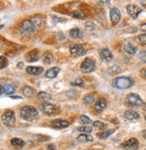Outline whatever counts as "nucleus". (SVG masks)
<instances>
[{
    "label": "nucleus",
    "instance_id": "obj_1",
    "mask_svg": "<svg viewBox=\"0 0 146 150\" xmlns=\"http://www.w3.org/2000/svg\"><path fill=\"white\" fill-rule=\"evenodd\" d=\"M20 115L21 117L25 120H28V121H33L34 120L37 119L38 117V112L37 110L30 105L27 106H24L21 109V112H20Z\"/></svg>",
    "mask_w": 146,
    "mask_h": 150
},
{
    "label": "nucleus",
    "instance_id": "obj_2",
    "mask_svg": "<svg viewBox=\"0 0 146 150\" xmlns=\"http://www.w3.org/2000/svg\"><path fill=\"white\" fill-rule=\"evenodd\" d=\"M134 81L130 77L119 76L113 81V86L117 89H127L132 86Z\"/></svg>",
    "mask_w": 146,
    "mask_h": 150
},
{
    "label": "nucleus",
    "instance_id": "obj_3",
    "mask_svg": "<svg viewBox=\"0 0 146 150\" xmlns=\"http://www.w3.org/2000/svg\"><path fill=\"white\" fill-rule=\"evenodd\" d=\"M35 31H36V28L34 27V25L33 24V23L31 22L30 19L24 21L19 26V32L23 35H26V36L31 35Z\"/></svg>",
    "mask_w": 146,
    "mask_h": 150
},
{
    "label": "nucleus",
    "instance_id": "obj_4",
    "mask_svg": "<svg viewBox=\"0 0 146 150\" xmlns=\"http://www.w3.org/2000/svg\"><path fill=\"white\" fill-rule=\"evenodd\" d=\"M96 69V62L92 59H86L80 65V71L84 74H89Z\"/></svg>",
    "mask_w": 146,
    "mask_h": 150
},
{
    "label": "nucleus",
    "instance_id": "obj_5",
    "mask_svg": "<svg viewBox=\"0 0 146 150\" xmlns=\"http://www.w3.org/2000/svg\"><path fill=\"white\" fill-rule=\"evenodd\" d=\"M126 103L129 106L134 107V108H137L140 107L143 104L142 100L141 99V97L136 93H130L128 94V96L126 98Z\"/></svg>",
    "mask_w": 146,
    "mask_h": 150
},
{
    "label": "nucleus",
    "instance_id": "obj_6",
    "mask_svg": "<svg viewBox=\"0 0 146 150\" xmlns=\"http://www.w3.org/2000/svg\"><path fill=\"white\" fill-rule=\"evenodd\" d=\"M2 121L6 126H13L16 122V116L15 112L13 111H7L2 115Z\"/></svg>",
    "mask_w": 146,
    "mask_h": 150
},
{
    "label": "nucleus",
    "instance_id": "obj_7",
    "mask_svg": "<svg viewBox=\"0 0 146 150\" xmlns=\"http://www.w3.org/2000/svg\"><path fill=\"white\" fill-rule=\"evenodd\" d=\"M70 51L72 55L75 56H83L86 54V50L81 44H73L70 48Z\"/></svg>",
    "mask_w": 146,
    "mask_h": 150
},
{
    "label": "nucleus",
    "instance_id": "obj_8",
    "mask_svg": "<svg viewBox=\"0 0 146 150\" xmlns=\"http://www.w3.org/2000/svg\"><path fill=\"white\" fill-rule=\"evenodd\" d=\"M122 147L125 150H137L138 149V141L136 139H130L125 143L122 144Z\"/></svg>",
    "mask_w": 146,
    "mask_h": 150
},
{
    "label": "nucleus",
    "instance_id": "obj_9",
    "mask_svg": "<svg viewBox=\"0 0 146 150\" xmlns=\"http://www.w3.org/2000/svg\"><path fill=\"white\" fill-rule=\"evenodd\" d=\"M126 11H127V13L129 15V16H131L132 18H136L139 16V13H142V9L140 7H138L137 6H135V5L127 6Z\"/></svg>",
    "mask_w": 146,
    "mask_h": 150
},
{
    "label": "nucleus",
    "instance_id": "obj_10",
    "mask_svg": "<svg viewBox=\"0 0 146 150\" xmlns=\"http://www.w3.org/2000/svg\"><path fill=\"white\" fill-rule=\"evenodd\" d=\"M98 54L101 58L102 60L104 61H107V62H109L113 59V54L112 52L108 50V49H101L99 51H98Z\"/></svg>",
    "mask_w": 146,
    "mask_h": 150
},
{
    "label": "nucleus",
    "instance_id": "obj_11",
    "mask_svg": "<svg viewBox=\"0 0 146 150\" xmlns=\"http://www.w3.org/2000/svg\"><path fill=\"white\" fill-rule=\"evenodd\" d=\"M110 19L113 24H116L121 20V13L118 8L114 7L110 10Z\"/></svg>",
    "mask_w": 146,
    "mask_h": 150
},
{
    "label": "nucleus",
    "instance_id": "obj_12",
    "mask_svg": "<svg viewBox=\"0 0 146 150\" xmlns=\"http://www.w3.org/2000/svg\"><path fill=\"white\" fill-rule=\"evenodd\" d=\"M42 111L43 113H45L47 115H52L56 112V107H55V105L51 104L50 103H44L42 105Z\"/></svg>",
    "mask_w": 146,
    "mask_h": 150
},
{
    "label": "nucleus",
    "instance_id": "obj_13",
    "mask_svg": "<svg viewBox=\"0 0 146 150\" xmlns=\"http://www.w3.org/2000/svg\"><path fill=\"white\" fill-rule=\"evenodd\" d=\"M51 126L54 127L56 129H65L70 126V122L67 120H54L51 121Z\"/></svg>",
    "mask_w": 146,
    "mask_h": 150
},
{
    "label": "nucleus",
    "instance_id": "obj_14",
    "mask_svg": "<svg viewBox=\"0 0 146 150\" xmlns=\"http://www.w3.org/2000/svg\"><path fill=\"white\" fill-rule=\"evenodd\" d=\"M26 72L32 76H39L43 72V67H28Z\"/></svg>",
    "mask_w": 146,
    "mask_h": 150
},
{
    "label": "nucleus",
    "instance_id": "obj_15",
    "mask_svg": "<svg viewBox=\"0 0 146 150\" xmlns=\"http://www.w3.org/2000/svg\"><path fill=\"white\" fill-rule=\"evenodd\" d=\"M95 110L98 112H104V110L107 108V101H105L104 98H100L97 101V103L94 105Z\"/></svg>",
    "mask_w": 146,
    "mask_h": 150
},
{
    "label": "nucleus",
    "instance_id": "obj_16",
    "mask_svg": "<svg viewBox=\"0 0 146 150\" xmlns=\"http://www.w3.org/2000/svg\"><path fill=\"white\" fill-rule=\"evenodd\" d=\"M31 22L33 23V24L34 25V27L36 28V30L42 28L43 25V18L39 16H33L30 18Z\"/></svg>",
    "mask_w": 146,
    "mask_h": 150
},
{
    "label": "nucleus",
    "instance_id": "obj_17",
    "mask_svg": "<svg viewBox=\"0 0 146 150\" xmlns=\"http://www.w3.org/2000/svg\"><path fill=\"white\" fill-rule=\"evenodd\" d=\"M84 35L83 32L78 28H73L70 31V36L72 39H80Z\"/></svg>",
    "mask_w": 146,
    "mask_h": 150
},
{
    "label": "nucleus",
    "instance_id": "obj_18",
    "mask_svg": "<svg viewBox=\"0 0 146 150\" xmlns=\"http://www.w3.org/2000/svg\"><path fill=\"white\" fill-rule=\"evenodd\" d=\"M59 73H60V69H59V67H51V69L47 70L45 76L48 78H55L58 76Z\"/></svg>",
    "mask_w": 146,
    "mask_h": 150
},
{
    "label": "nucleus",
    "instance_id": "obj_19",
    "mask_svg": "<svg viewBox=\"0 0 146 150\" xmlns=\"http://www.w3.org/2000/svg\"><path fill=\"white\" fill-rule=\"evenodd\" d=\"M124 50L127 54H130V55H134V54L137 51V48L130 42H127L125 46H124Z\"/></svg>",
    "mask_w": 146,
    "mask_h": 150
},
{
    "label": "nucleus",
    "instance_id": "obj_20",
    "mask_svg": "<svg viewBox=\"0 0 146 150\" xmlns=\"http://www.w3.org/2000/svg\"><path fill=\"white\" fill-rule=\"evenodd\" d=\"M125 118L129 120H136L139 118V114L135 111L129 110V111H126L125 112Z\"/></svg>",
    "mask_w": 146,
    "mask_h": 150
},
{
    "label": "nucleus",
    "instance_id": "obj_21",
    "mask_svg": "<svg viewBox=\"0 0 146 150\" xmlns=\"http://www.w3.org/2000/svg\"><path fill=\"white\" fill-rule=\"evenodd\" d=\"M78 141L79 142H82V143H86V142H90L93 140V138L91 137V136L88 135V134H81L79 135L78 137Z\"/></svg>",
    "mask_w": 146,
    "mask_h": 150
},
{
    "label": "nucleus",
    "instance_id": "obj_22",
    "mask_svg": "<svg viewBox=\"0 0 146 150\" xmlns=\"http://www.w3.org/2000/svg\"><path fill=\"white\" fill-rule=\"evenodd\" d=\"M23 94L26 97H32L34 94V90L31 86H24L23 89Z\"/></svg>",
    "mask_w": 146,
    "mask_h": 150
},
{
    "label": "nucleus",
    "instance_id": "obj_23",
    "mask_svg": "<svg viewBox=\"0 0 146 150\" xmlns=\"http://www.w3.org/2000/svg\"><path fill=\"white\" fill-rule=\"evenodd\" d=\"M53 59H54L53 56H52V54L50 53V52L46 53L45 55L43 57V63L46 64V65H49V64L52 63V62H53Z\"/></svg>",
    "mask_w": 146,
    "mask_h": 150
},
{
    "label": "nucleus",
    "instance_id": "obj_24",
    "mask_svg": "<svg viewBox=\"0 0 146 150\" xmlns=\"http://www.w3.org/2000/svg\"><path fill=\"white\" fill-rule=\"evenodd\" d=\"M25 59H26V61L27 62H36L39 59V57L36 53L30 52L28 55L25 57Z\"/></svg>",
    "mask_w": 146,
    "mask_h": 150
},
{
    "label": "nucleus",
    "instance_id": "obj_25",
    "mask_svg": "<svg viewBox=\"0 0 146 150\" xmlns=\"http://www.w3.org/2000/svg\"><path fill=\"white\" fill-rule=\"evenodd\" d=\"M114 132H115L114 129H108V130H105V131H103L102 133H100V134L98 135V137H99V139H108V138L109 137V136H111Z\"/></svg>",
    "mask_w": 146,
    "mask_h": 150
},
{
    "label": "nucleus",
    "instance_id": "obj_26",
    "mask_svg": "<svg viewBox=\"0 0 146 150\" xmlns=\"http://www.w3.org/2000/svg\"><path fill=\"white\" fill-rule=\"evenodd\" d=\"M4 90H5V93L6 94H13L15 92H16V88L14 86V85L12 84H7L4 86Z\"/></svg>",
    "mask_w": 146,
    "mask_h": 150
},
{
    "label": "nucleus",
    "instance_id": "obj_27",
    "mask_svg": "<svg viewBox=\"0 0 146 150\" xmlns=\"http://www.w3.org/2000/svg\"><path fill=\"white\" fill-rule=\"evenodd\" d=\"M92 126H93V128L96 129H101V130H104V129H107V125L104 124L103 122H101V121H98V120L93 122V125H92Z\"/></svg>",
    "mask_w": 146,
    "mask_h": 150
},
{
    "label": "nucleus",
    "instance_id": "obj_28",
    "mask_svg": "<svg viewBox=\"0 0 146 150\" xmlns=\"http://www.w3.org/2000/svg\"><path fill=\"white\" fill-rule=\"evenodd\" d=\"M37 98L41 99V100H43V101H49L51 100V94L48 93H45V92H41L37 94Z\"/></svg>",
    "mask_w": 146,
    "mask_h": 150
},
{
    "label": "nucleus",
    "instance_id": "obj_29",
    "mask_svg": "<svg viewBox=\"0 0 146 150\" xmlns=\"http://www.w3.org/2000/svg\"><path fill=\"white\" fill-rule=\"evenodd\" d=\"M11 145L14 146H24V141L21 139L15 138L11 140Z\"/></svg>",
    "mask_w": 146,
    "mask_h": 150
},
{
    "label": "nucleus",
    "instance_id": "obj_30",
    "mask_svg": "<svg viewBox=\"0 0 146 150\" xmlns=\"http://www.w3.org/2000/svg\"><path fill=\"white\" fill-rule=\"evenodd\" d=\"M78 122L80 124H82V125H86V124L91 123V120L86 115H81L80 117L78 118Z\"/></svg>",
    "mask_w": 146,
    "mask_h": 150
},
{
    "label": "nucleus",
    "instance_id": "obj_31",
    "mask_svg": "<svg viewBox=\"0 0 146 150\" xmlns=\"http://www.w3.org/2000/svg\"><path fill=\"white\" fill-rule=\"evenodd\" d=\"M77 130L78 132H82V133H91L93 129L88 126H81V127L77 128Z\"/></svg>",
    "mask_w": 146,
    "mask_h": 150
},
{
    "label": "nucleus",
    "instance_id": "obj_32",
    "mask_svg": "<svg viewBox=\"0 0 146 150\" xmlns=\"http://www.w3.org/2000/svg\"><path fill=\"white\" fill-rule=\"evenodd\" d=\"M71 85L73 86H84V80L80 77H78L76 80L72 81L71 83Z\"/></svg>",
    "mask_w": 146,
    "mask_h": 150
},
{
    "label": "nucleus",
    "instance_id": "obj_33",
    "mask_svg": "<svg viewBox=\"0 0 146 150\" xmlns=\"http://www.w3.org/2000/svg\"><path fill=\"white\" fill-rule=\"evenodd\" d=\"M94 100H95V98H94V96H93L92 94H88V95H86V96L84 97V103L86 104L93 103H94Z\"/></svg>",
    "mask_w": 146,
    "mask_h": 150
},
{
    "label": "nucleus",
    "instance_id": "obj_34",
    "mask_svg": "<svg viewBox=\"0 0 146 150\" xmlns=\"http://www.w3.org/2000/svg\"><path fill=\"white\" fill-rule=\"evenodd\" d=\"M95 23H92V22H87L86 23H85V28H86V30L87 31H89V32H91V31H93L95 29Z\"/></svg>",
    "mask_w": 146,
    "mask_h": 150
},
{
    "label": "nucleus",
    "instance_id": "obj_35",
    "mask_svg": "<svg viewBox=\"0 0 146 150\" xmlns=\"http://www.w3.org/2000/svg\"><path fill=\"white\" fill-rule=\"evenodd\" d=\"M138 59H139L140 61H142V63H146V50H142V51L139 53Z\"/></svg>",
    "mask_w": 146,
    "mask_h": 150
},
{
    "label": "nucleus",
    "instance_id": "obj_36",
    "mask_svg": "<svg viewBox=\"0 0 146 150\" xmlns=\"http://www.w3.org/2000/svg\"><path fill=\"white\" fill-rule=\"evenodd\" d=\"M72 16L75 17V18H78V19H83L85 18L84 15L80 12V11H74L72 13Z\"/></svg>",
    "mask_w": 146,
    "mask_h": 150
},
{
    "label": "nucleus",
    "instance_id": "obj_37",
    "mask_svg": "<svg viewBox=\"0 0 146 150\" xmlns=\"http://www.w3.org/2000/svg\"><path fill=\"white\" fill-rule=\"evenodd\" d=\"M139 39V42L142 44H146V34H142L138 37Z\"/></svg>",
    "mask_w": 146,
    "mask_h": 150
},
{
    "label": "nucleus",
    "instance_id": "obj_38",
    "mask_svg": "<svg viewBox=\"0 0 146 150\" xmlns=\"http://www.w3.org/2000/svg\"><path fill=\"white\" fill-rule=\"evenodd\" d=\"M6 63H7L6 59L4 56H1V69H3L4 67L6 66Z\"/></svg>",
    "mask_w": 146,
    "mask_h": 150
},
{
    "label": "nucleus",
    "instance_id": "obj_39",
    "mask_svg": "<svg viewBox=\"0 0 146 150\" xmlns=\"http://www.w3.org/2000/svg\"><path fill=\"white\" fill-rule=\"evenodd\" d=\"M47 150H56V146L53 144H51V145L48 146Z\"/></svg>",
    "mask_w": 146,
    "mask_h": 150
},
{
    "label": "nucleus",
    "instance_id": "obj_40",
    "mask_svg": "<svg viewBox=\"0 0 146 150\" xmlns=\"http://www.w3.org/2000/svg\"><path fill=\"white\" fill-rule=\"evenodd\" d=\"M140 28H141V30H142V31L146 32V23H142V24L141 25Z\"/></svg>",
    "mask_w": 146,
    "mask_h": 150
},
{
    "label": "nucleus",
    "instance_id": "obj_41",
    "mask_svg": "<svg viewBox=\"0 0 146 150\" xmlns=\"http://www.w3.org/2000/svg\"><path fill=\"white\" fill-rule=\"evenodd\" d=\"M142 136H143V138L146 139V129H144V130L142 131Z\"/></svg>",
    "mask_w": 146,
    "mask_h": 150
},
{
    "label": "nucleus",
    "instance_id": "obj_42",
    "mask_svg": "<svg viewBox=\"0 0 146 150\" xmlns=\"http://www.w3.org/2000/svg\"><path fill=\"white\" fill-rule=\"evenodd\" d=\"M140 3L142 5V6H146V1H140Z\"/></svg>",
    "mask_w": 146,
    "mask_h": 150
},
{
    "label": "nucleus",
    "instance_id": "obj_43",
    "mask_svg": "<svg viewBox=\"0 0 146 150\" xmlns=\"http://www.w3.org/2000/svg\"><path fill=\"white\" fill-rule=\"evenodd\" d=\"M143 109H144V111H146V103L143 104Z\"/></svg>",
    "mask_w": 146,
    "mask_h": 150
},
{
    "label": "nucleus",
    "instance_id": "obj_44",
    "mask_svg": "<svg viewBox=\"0 0 146 150\" xmlns=\"http://www.w3.org/2000/svg\"><path fill=\"white\" fill-rule=\"evenodd\" d=\"M143 74H144V76H146V69H145V70H144V73H143Z\"/></svg>",
    "mask_w": 146,
    "mask_h": 150
},
{
    "label": "nucleus",
    "instance_id": "obj_45",
    "mask_svg": "<svg viewBox=\"0 0 146 150\" xmlns=\"http://www.w3.org/2000/svg\"><path fill=\"white\" fill-rule=\"evenodd\" d=\"M145 120H146V116H145Z\"/></svg>",
    "mask_w": 146,
    "mask_h": 150
}]
</instances>
